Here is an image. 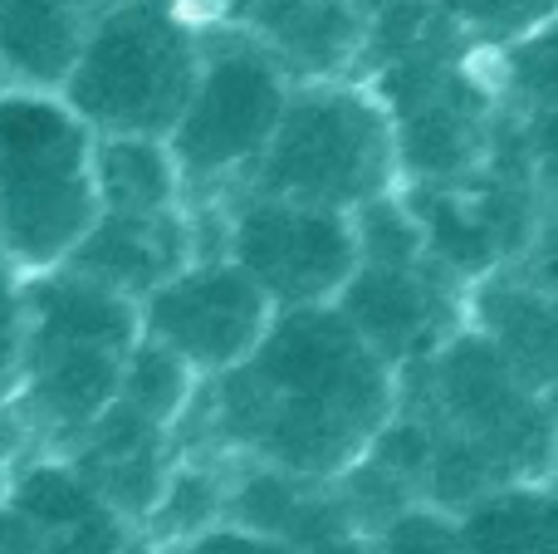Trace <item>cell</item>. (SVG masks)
Returning <instances> with one entry per match:
<instances>
[{
	"label": "cell",
	"mask_w": 558,
	"mask_h": 554,
	"mask_svg": "<svg viewBox=\"0 0 558 554\" xmlns=\"http://www.w3.org/2000/svg\"><path fill=\"white\" fill-rule=\"evenodd\" d=\"M402 402V373L338 304L279 310L245 363L206 378L177 451H216L304 481H338L367 457Z\"/></svg>",
	"instance_id": "6da1fadb"
},
{
	"label": "cell",
	"mask_w": 558,
	"mask_h": 554,
	"mask_svg": "<svg viewBox=\"0 0 558 554\" xmlns=\"http://www.w3.org/2000/svg\"><path fill=\"white\" fill-rule=\"evenodd\" d=\"M137 339V300L69 265L25 275V344L5 398L15 402L35 457H69L74 442L113 408Z\"/></svg>",
	"instance_id": "7a4b0ae2"
},
{
	"label": "cell",
	"mask_w": 558,
	"mask_h": 554,
	"mask_svg": "<svg viewBox=\"0 0 558 554\" xmlns=\"http://www.w3.org/2000/svg\"><path fill=\"white\" fill-rule=\"evenodd\" d=\"M94 128L54 88H0V251L59 270L98 221Z\"/></svg>",
	"instance_id": "3957f363"
},
{
	"label": "cell",
	"mask_w": 558,
	"mask_h": 554,
	"mask_svg": "<svg viewBox=\"0 0 558 554\" xmlns=\"http://www.w3.org/2000/svg\"><path fill=\"white\" fill-rule=\"evenodd\" d=\"M206 20L186 0H118L88 20L64 104L94 133L167 137L196 88Z\"/></svg>",
	"instance_id": "277c9868"
},
{
	"label": "cell",
	"mask_w": 558,
	"mask_h": 554,
	"mask_svg": "<svg viewBox=\"0 0 558 554\" xmlns=\"http://www.w3.org/2000/svg\"><path fill=\"white\" fill-rule=\"evenodd\" d=\"M397 186H402V153H397L392 108L383 104L373 79L324 74L294 79L270 147L241 192L353 212Z\"/></svg>",
	"instance_id": "5b68a950"
},
{
	"label": "cell",
	"mask_w": 558,
	"mask_h": 554,
	"mask_svg": "<svg viewBox=\"0 0 558 554\" xmlns=\"http://www.w3.org/2000/svg\"><path fill=\"white\" fill-rule=\"evenodd\" d=\"M402 408L441 437L465 442L500 481L549 477L558 442V393L534 383L471 320L402 373Z\"/></svg>",
	"instance_id": "8992f818"
},
{
	"label": "cell",
	"mask_w": 558,
	"mask_h": 554,
	"mask_svg": "<svg viewBox=\"0 0 558 554\" xmlns=\"http://www.w3.org/2000/svg\"><path fill=\"white\" fill-rule=\"evenodd\" d=\"M289 88H294L289 69L251 25L206 20L202 74L177 128L167 133L182 167L186 202L241 192L270 147Z\"/></svg>",
	"instance_id": "52a82bcc"
},
{
	"label": "cell",
	"mask_w": 558,
	"mask_h": 554,
	"mask_svg": "<svg viewBox=\"0 0 558 554\" xmlns=\"http://www.w3.org/2000/svg\"><path fill=\"white\" fill-rule=\"evenodd\" d=\"M226 255L270 294L275 310L333 304L357 270L353 216L294 196L231 192Z\"/></svg>",
	"instance_id": "ba28073f"
},
{
	"label": "cell",
	"mask_w": 558,
	"mask_h": 554,
	"mask_svg": "<svg viewBox=\"0 0 558 554\" xmlns=\"http://www.w3.org/2000/svg\"><path fill=\"white\" fill-rule=\"evenodd\" d=\"M275 304L231 255H202L137 300L143 334L186 359L202 378L245 363L275 324Z\"/></svg>",
	"instance_id": "9c48e42d"
},
{
	"label": "cell",
	"mask_w": 558,
	"mask_h": 554,
	"mask_svg": "<svg viewBox=\"0 0 558 554\" xmlns=\"http://www.w3.org/2000/svg\"><path fill=\"white\" fill-rule=\"evenodd\" d=\"M333 304L397 373L432 359L465 324V285L432 255L416 265H357Z\"/></svg>",
	"instance_id": "30bf717a"
},
{
	"label": "cell",
	"mask_w": 558,
	"mask_h": 554,
	"mask_svg": "<svg viewBox=\"0 0 558 554\" xmlns=\"http://www.w3.org/2000/svg\"><path fill=\"white\" fill-rule=\"evenodd\" d=\"M177 457H182V451H177V432L157 427L143 412H133L128 402L113 398V408L74 442V451H69L64 461L128 520V526L143 530L157 496H162L167 477H172Z\"/></svg>",
	"instance_id": "8fae6325"
},
{
	"label": "cell",
	"mask_w": 558,
	"mask_h": 554,
	"mask_svg": "<svg viewBox=\"0 0 558 554\" xmlns=\"http://www.w3.org/2000/svg\"><path fill=\"white\" fill-rule=\"evenodd\" d=\"M192 261V212L172 206V212H98V221L88 226V236L74 245V255L64 265L128 294V300H143Z\"/></svg>",
	"instance_id": "7c38bea8"
},
{
	"label": "cell",
	"mask_w": 558,
	"mask_h": 554,
	"mask_svg": "<svg viewBox=\"0 0 558 554\" xmlns=\"http://www.w3.org/2000/svg\"><path fill=\"white\" fill-rule=\"evenodd\" d=\"M490 64L505 118L520 128L544 216H558V20L490 55Z\"/></svg>",
	"instance_id": "4fadbf2b"
},
{
	"label": "cell",
	"mask_w": 558,
	"mask_h": 554,
	"mask_svg": "<svg viewBox=\"0 0 558 554\" xmlns=\"http://www.w3.org/2000/svg\"><path fill=\"white\" fill-rule=\"evenodd\" d=\"M88 20L64 0H0V88H64Z\"/></svg>",
	"instance_id": "5bb4252c"
},
{
	"label": "cell",
	"mask_w": 558,
	"mask_h": 554,
	"mask_svg": "<svg viewBox=\"0 0 558 554\" xmlns=\"http://www.w3.org/2000/svg\"><path fill=\"white\" fill-rule=\"evenodd\" d=\"M465 554H558V491L544 477L505 481L456 510Z\"/></svg>",
	"instance_id": "9a60e30c"
},
{
	"label": "cell",
	"mask_w": 558,
	"mask_h": 554,
	"mask_svg": "<svg viewBox=\"0 0 558 554\" xmlns=\"http://www.w3.org/2000/svg\"><path fill=\"white\" fill-rule=\"evenodd\" d=\"M94 186L98 212H172V206H186V182L172 157V143L147 133H98Z\"/></svg>",
	"instance_id": "2e32d148"
},
{
	"label": "cell",
	"mask_w": 558,
	"mask_h": 554,
	"mask_svg": "<svg viewBox=\"0 0 558 554\" xmlns=\"http://www.w3.org/2000/svg\"><path fill=\"white\" fill-rule=\"evenodd\" d=\"M202 373L192 369L186 359H177L167 344L157 339H137L133 353H128L123 363V383H118V402H128L133 412H143L147 422H157V427L177 432L186 422V412H192L196 393H202Z\"/></svg>",
	"instance_id": "e0dca14e"
},
{
	"label": "cell",
	"mask_w": 558,
	"mask_h": 554,
	"mask_svg": "<svg viewBox=\"0 0 558 554\" xmlns=\"http://www.w3.org/2000/svg\"><path fill=\"white\" fill-rule=\"evenodd\" d=\"M426 5L481 55H500L558 20V0H426Z\"/></svg>",
	"instance_id": "ac0fdd59"
},
{
	"label": "cell",
	"mask_w": 558,
	"mask_h": 554,
	"mask_svg": "<svg viewBox=\"0 0 558 554\" xmlns=\"http://www.w3.org/2000/svg\"><path fill=\"white\" fill-rule=\"evenodd\" d=\"M353 236H357V265H416L426 261V231L416 221L407 192H383L373 202L353 206Z\"/></svg>",
	"instance_id": "d6986e66"
},
{
	"label": "cell",
	"mask_w": 558,
	"mask_h": 554,
	"mask_svg": "<svg viewBox=\"0 0 558 554\" xmlns=\"http://www.w3.org/2000/svg\"><path fill=\"white\" fill-rule=\"evenodd\" d=\"M373 545H377V554H465L456 510H441V506H432V501L402 506L373 535Z\"/></svg>",
	"instance_id": "ffe728a7"
},
{
	"label": "cell",
	"mask_w": 558,
	"mask_h": 554,
	"mask_svg": "<svg viewBox=\"0 0 558 554\" xmlns=\"http://www.w3.org/2000/svg\"><path fill=\"white\" fill-rule=\"evenodd\" d=\"M20 344H25V270L0 251V398L15 388Z\"/></svg>",
	"instance_id": "44dd1931"
},
{
	"label": "cell",
	"mask_w": 558,
	"mask_h": 554,
	"mask_svg": "<svg viewBox=\"0 0 558 554\" xmlns=\"http://www.w3.org/2000/svg\"><path fill=\"white\" fill-rule=\"evenodd\" d=\"M153 554H308V550H299L294 540H279V535H265V530L221 520V526L202 530V535L186 540V545H167Z\"/></svg>",
	"instance_id": "7402d4cb"
},
{
	"label": "cell",
	"mask_w": 558,
	"mask_h": 554,
	"mask_svg": "<svg viewBox=\"0 0 558 554\" xmlns=\"http://www.w3.org/2000/svg\"><path fill=\"white\" fill-rule=\"evenodd\" d=\"M520 270L539 285V294L558 310V216H544L539 221L530 251L520 255Z\"/></svg>",
	"instance_id": "603a6c76"
},
{
	"label": "cell",
	"mask_w": 558,
	"mask_h": 554,
	"mask_svg": "<svg viewBox=\"0 0 558 554\" xmlns=\"http://www.w3.org/2000/svg\"><path fill=\"white\" fill-rule=\"evenodd\" d=\"M202 20H226V25H251L265 0H186Z\"/></svg>",
	"instance_id": "cb8c5ba5"
},
{
	"label": "cell",
	"mask_w": 558,
	"mask_h": 554,
	"mask_svg": "<svg viewBox=\"0 0 558 554\" xmlns=\"http://www.w3.org/2000/svg\"><path fill=\"white\" fill-rule=\"evenodd\" d=\"M308 554H377L373 545V535H357V530H338V535H328V540H318Z\"/></svg>",
	"instance_id": "d4e9b609"
},
{
	"label": "cell",
	"mask_w": 558,
	"mask_h": 554,
	"mask_svg": "<svg viewBox=\"0 0 558 554\" xmlns=\"http://www.w3.org/2000/svg\"><path fill=\"white\" fill-rule=\"evenodd\" d=\"M64 5H69V10H78L84 20H94V15H104L108 5H118V0H64Z\"/></svg>",
	"instance_id": "484cf974"
},
{
	"label": "cell",
	"mask_w": 558,
	"mask_h": 554,
	"mask_svg": "<svg viewBox=\"0 0 558 554\" xmlns=\"http://www.w3.org/2000/svg\"><path fill=\"white\" fill-rule=\"evenodd\" d=\"M544 481L558 491V442H554V461H549V477H544Z\"/></svg>",
	"instance_id": "4316f807"
},
{
	"label": "cell",
	"mask_w": 558,
	"mask_h": 554,
	"mask_svg": "<svg viewBox=\"0 0 558 554\" xmlns=\"http://www.w3.org/2000/svg\"><path fill=\"white\" fill-rule=\"evenodd\" d=\"M348 5H357V10H367V15H373V10L383 5V0H348Z\"/></svg>",
	"instance_id": "83f0119b"
},
{
	"label": "cell",
	"mask_w": 558,
	"mask_h": 554,
	"mask_svg": "<svg viewBox=\"0 0 558 554\" xmlns=\"http://www.w3.org/2000/svg\"><path fill=\"white\" fill-rule=\"evenodd\" d=\"M554 393H558V363H554Z\"/></svg>",
	"instance_id": "f1b7e54d"
}]
</instances>
